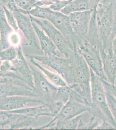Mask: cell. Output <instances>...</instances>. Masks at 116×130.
I'll list each match as a JSON object with an SVG mask.
<instances>
[{
	"instance_id": "obj_1",
	"label": "cell",
	"mask_w": 116,
	"mask_h": 130,
	"mask_svg": "<svg viewBox=\"0 0 116 130\" xmlns=\"http://www.w3.org/2000/svg\"><path fill=\"white\" fill-rule=\"evenodd\" d=\"M71 58L72 66L66 83L91 105L90 68L77 50Z\"/></svg>"
},
{
	"instance_id": "obj_2",
	"label": "cell",
	"mask_w": 116,
	"mask_h": 130,
	"mask_svg": "<svg viewBox=\"0 0 116 130\" xmlns=\"http://www.w3.org/2000/svg\"><path fill=\"white\" fill-rule=\"evenodd\" d=\"M114 19L112 2L102 5L99 10L96 9V23L100 40V51L106 52L111 48L112 41L116 35Z\"/></svg>"
},
{
	"instance_id": "obj_3",
	"label": "cell",
	"mask_w": 116,
	"mask_h": 130,
	"mask_svg": "<svg viewBox=\"0 0 116 130\" xmlns=\"http://www.w3.org/2000/svg\"><path fill=\"white\" fill-rule=\"evenodd\" d=\"M90 71L91 104L88 112L101 120L109 121L116 129V123L107 105L102 80L91 69Z\"/></svg>"
},
{
	"instance_id": "obj_4",
	"label": "cell",
	"mask_w": 116,
	"mask_h": 130,
	"mask_svg": "<svg viewBox=\"0 0 116 130\" xmlns=\"http://www.w3.org/2000/svg\"><path fill=\"white\" fill-rule=\"evenodd\" d=\"M29 16L31 20L39 26L51 39L63 56L69 58L73 56L76 49L68 42L62 33L49 21Z\"/></svg>"
},
{
	"instance_id": "obj_5",
	"label": "cell",
	"mask_w": 116,
	"mask_h": 130,
	"mask_svg": "<svg viewBox=\"0 0 116 130\" xmlns=\"http://www.w3.org/2000/svg\"><path fill=\"white\" fill-rule=\"evenodd\" d=\"M77 51L83 56L90 68L96 75L101 79L107 81L103 70L102 57L98 46L84 40L78 43Z\"/></svg>"
},
{
	"instance_id": "obj_6",
	"label": "cell",
	"mask_w": 116,
	"mask_h": 130,
	"mask_svg": "<svg viewBox=\"0 0 116 130\" xmlns=\"http://www.w3.org/2000/svg\"><path fill=\"white\" fill-rule=\"evenodd\" d=\"M90 107V105L79 102L72 98H70L50 122L45 125L38 127V129L47 128L51 127L56 121H65L73 118L85 111H88Z\"/></svg>"
},
{
	"instance_id": "obj_7",
	"label": "cell",
	"mask_w": 116,
	"mask_h": 130,
	"mask_svg": "<svg viewBox=\"0 0 116 130\" xmlns=\"http://www.w3.org/2000/svg\"><path fill=\"white\" fill-rule=\"evenodd\" d=\"M94 10L72 12L68 15L72 30L79 42L86 40L90 22Z\"/></svg>"
},
{
	"instance_id": "obj_8",
	"label": "cell",
	"mask_w": 116,
	"mask_h": 130,
	"mask_svg": "<svg viewBox=\"0 0 116 130\" xmlns=\"http://www.w3.org/2000/svg\"><path fill=\"white\" fill-rule=\"evenodd\" d=\"M27 56L37 59L56 71L66 81L72 66V58H68L62 55L53 56L27 55Z\"/></svg>"
},
{
	"instance_id": "obj_9",
	"label": "cell",
	"mask_w": 116,
	"mask_h": 130,
	"mask_svg": "<svg viewBox=\"0 0 116 130\" xmlns=\"http://www.w3.org/2000/svg\"><path fill=\"white\" fill-rule=\"evenodd\" d=\"M48 21L62 33L68 42L77 50L78 40L72 30L68 15L60 11L53 10Z\"/></svg>"
},
{
	"instance_id": "obj_10",
	"label": "cell",
	"mask_w": 116,
	"mask_h": 130,
	"mask_svg": "<svg viewBox=\"0 0 116 130\" xmlns=\"http://www.w3.org/2000/svg\"><path fill=\"white\" fill-rule=\"evenodd\" d=\"M0 129H14L28 127L35 118L21 114L0 111Z\"/></svg>"
},
{
	"instance_id": "obj_11",
	"label": "cell",
	"mask_w": 116,
	"mask_h": 130,
	"mask_svg": "<svg viewBox=\"0 0 116 130\" xmlns=\"http://www.w3.org/2000/svg\"><path fill=\"white\" fill-rule=\"evenodd\" d=\"M32 71L34 90L37 92L46 96L51 103V107L53 105L55 97L57 91L58 87L48 81L40 72L33 67H30Z\"/></svg>"
},
{
	"instance_id": "obj_12",
	"label": "cell",
	"mask_w": 116,
	"mask_h": 130,
	"mask_svg": "<svg viewBox=\"0 0 116 130\" xmlns=\"http://www.w3.org/2000/svg\"><path fill=\"white\" fill-rule=\"evenodd\" d=\"M12 11L16 19L18 27L28 41V44L39 49L37 43L36 32L30 17L20 11L19 9Z\"/></svg>"
},
{
	"instance_id": "obj_13",
	"label": "cell",
	"mask_w": 116,
	"mask_h": 130,
	"mask_svg": "<svg viewBox=\"0 0 116 130\" xmlns=\"http://www.w3.org/2000/svg\"><path fill=\"white\" fill-rule=\"evenodd\" d=\"M34 97L13 96L0 97V111H10L24 108L30 103L46 104Z\"/></svg>"
},
{
	"instance_id": "obj_14",
	"label": "cell",
	"mask_w": 116,
	"mask_h": 130,
	"mask_svg": "<svg viewBox=\"0 0 116 130\" xmlns=\"http://www.w3.org/2000/svg\"><path fill=\"white\" fill-rule=\"evenodd\" d=\"M18 56L14 60L11 61L12 64L11 71L20 73L25 78V81L34 89V82L32 71L24 57L22 48L19 46L17 48Z\"/></svg>"
},
{
	"instance_id": "obj_15",
	"label": "cell",
	"mask_w": 116,
	"mask_h": 130,
	"mask_svg": "<svg viewBox=\"0 0 116 130\" xmlns=\"http://www.w3.org/2000/svg\"><path fill=\"white\" fill-rule=\"evenodd\" d=\"M103 64V70L107 81L114 85L116 77V56L113 55L112 48L107 52L100 51Z\"/></svg>"
},
{
	"instance_id": "obj_16",
	"label": "cell",
	"mask_w": 116,
	"mask_h": 130,
	"mask_svg": "<svg viewBox=\"0 0 116 130\" xmlns=\"http://www.w3.org/2000/svg\"><path fill=\"white\" fill-rule=\"evenodd\" d=\"M32 24L36 34L38 37L41 46V50L45 56H54L62 55L58 50L57 47L51 39L42 29L37 25V24L32 21Z\"/></svg>"
},
{
	"instance_id": "obj_17",
	"label": "cell",
	"mask_w": 116,
	"mask_h": 130,
	"mask_svg": "<svg viewBox=\"0 0 116 130\" xmlns=\"http://www.w3.org/2000/svg\"><path fill=\"white\" fill-rule=\"evenodd\" d=\"M102 0H73L60 10L66 15L72 12L96 9Z\"/></svg>"
},
{
	"instance_id": "obj_18",
	"label": "cell",
	"mask_w": 116,
	"mask_h": 130,
	"mask_svg": "<svg viewBox=\"0 0 116 130\" xmlns=\"http://www.w3.org/2000/svg\"><path fill=\"white\" fill-rule=\"evenodd\" d=\"M13 96H25L37 97L34 89L30 87L12 84L0 85V97Z\"/></svg>"
},
{
	"instance_id": "obj_19",
	"label": "cell",
	"mask_w": 116,
	"mask_h": 130,
	"mask_svg": "<svg viewBox=\"0 0 116 130\" xmlns=\"http://www.w3.org/2000/svg\"><path fill=\"white\" fill-rule=\"evenodd\" d=\"M7 112L21 114L29 117H32L37 118L40 116H49L54 117L55 114L50 105L47 104L34 107L22 108L12 111H6Z\"/></svg>"
},
{
	"instance_id": "obj_20",
	"label": "cell",
	"mask_w": 116,
	"mask_h": 130,
	"mask_svg": "<svg viewBox=\"0 0 116 130\" xmlns=\"http://www.w3.org/2000/svg\"><path fill=\"white\" fill-rule=\"evenodd\" d=\"M3 9V8H2ZM13 28L7 22L5 11L0 8V47L3 50L9 47L8 38Z\"/></svg>"
},
{
	"instance_id": "obj_21",
	"label": "cell",
	"mask_w": 116,
	"mask_h": 130,
	"mask_svg": "<svg viewBox=\"0 0 116 130\" xmlns=\"http://www.w3.org/2000/svg\"><path fill=\"white\" fill-rule=\"evenodd\" d=\"M30 61L33 65L39 69L46 76V77L51 82V83L54 85L55 86L59 87L68 85L66 82L61 75L46 69V68L40 65V64L36 62L34 60V59L32 58H30Z\"/></svg>"
},
{
	"instance_id": "obj_22",
	"label": "cell",
	"mask_w": 116,
	"mask_h": 130,
	"mask_svg": "<svg viewBox=\"0 0 116 130\" xmlns=\"http://www.w3.org/2000/svg\"><path fill=\"white\" fill-rule=\"evenodd\" d=\"M72 89L69 85L58 87L53 105L62 108L70 99Z\"/></svg>"
},
{
	"instance_id": "obj_23",
	"label": "cell",
	"mask_w": 116,
	"mask_h": 130,
	"mask_svg": "<svg viewBox=\"0 0 116 130\" xmlns=\"http://www.w3.org/2000/svg\"><path fill=\"white\" fill-rule=\"evenodd\" d=\"M82 114L65 121H59L55 122L50 127L52 129L75 130L77 129L80 121L82 118Z\"/></svg>"
},
{
	"instance_id": "obj_24",
	"label": "cell",
	"mask_w": 116,
	"mask_h": 130,
	"mask_svg": "<svg viewBox=\"0 0 116 130\" xmlns=\"http://www.w3.org/2000/svg\"><path fill=\"white\" fill-rule=\"evenodd\" d=\"M19 10L23 13L30 15L35 18L48 20L53 10H51L49 8L37 6L27 11L23 10L21 9H20Z\"/></svg>"
},
{
	"instance_id": "obj_25",
	"label": "cell",
	"mask_w": 116,
	"mask_h": 130,
	"mask_svg": "<svg viewBox=\"0 0 116 130\" xmlns=\"http://www.w3.org/2000/svg\"><path fill=\"white\" fill-rule=\"evenodd\" d=\"M104 87L107 105L116 123V98L113 95L110 90L104 83V80L102 79Z\"/></svg>"
},
{
	"instance_id": "obj_26",
	"label": "cell",
	"mask_w": 116,
	"mask_h": 130,
	"mask_svg": "<svg viewBox=\"0 0 116 130\" xmlns=\"http://www.w3.org/2000/svg\"><path fill=\"white\" fill-rule=\"evenodd\" d=\"M18 8L23 10H29L37 6L46 5L43 0H13Z\"/></svg>"
},
{
	"instance_id": "obj_27",
	"label": "cell",
	"mask_w": 116,
	"mask_h": 130,
	"mask_svg": "<svg viewBox=\"0 0 116 130\" xmlns=\"http://www.w3.org/2000/svg\"><path fill=\"white\" fill-rule=\"evenodd\" d=\"M18 56V50L14 46H10L2 51H0V59L1 61H12Z\"/></svg>"
},
{
	"instance_id": "obj_28",
	"label": "cell",
	"mask_w": 116,
	"mask_h": 130,
	"mask_svg": "<svg viewBox=\"0 0 116 130\" xmlns=\"http://www.w3.org/2000/svg\"><path fill=\"white\" fill-rule=\"evenodd\" d=\"M102 120L97 118L94 115H92L90 120V122L88 124H85L83 122L81 119L79 122L77 129L89 130V129H96L102 122Z\"/></svg>"
},
{
	"instance_id": "obj_29",
	"label": "cell",
	"mask_w": 116,
	"mask_h": 130,
	"mask_svg": "<svg viewBox=\"0 0 116 130\" xmlns=\"http://www.w3.org/2000/svg\"><path fill=\"white\" fill-rule=\"evenodd\" d=\"M2 7L5 11L6 18L9 25H10V27H11L15 31L18 30L19 28L18 27L16 19L15 18L14 15L13 14V12L5 6H2Z\"/></svg>"
},
{
	"instance_id": "obj_30",
	"label": "cell",
	"mask_w": 116,
	"mask_h": 130,
	"mask_svg": "<svg viewBox=\"0 0 116 130\" xmlns=\"http://www.w3.org/2000/svg\"><path fill=\"white\" fill-rule=\"evenodd\" d=\"M8 41L9 43L14 47L18 46H20L21 43V37L18 32L13 31L9 36Z\"/></svg>"
},
{
	"instance_id": "obj_31",
	"label": "cell",
	"mask_w": 116,
	"mask_h": 130,
	"mask_svg": "<svg viewBox=\"0 0 116 130\" xmlns=\"http://www.w3.org/2000/svg\"><path fill=\"white\" fill-rule=\"evenodd\" d=\"M0 5L6 7L12 11L20 9L13 0H0Z\"/></svg>"
},
{
	"instance_id": "obj_32",
	"label": "cell",
	"mask_w": 116,
	"mask_h": 130,
	"mask_svg": "<svg viewBox=\"0 0 116 130\" xmlns=\"http://www.w3.org/2000/svg\"><path fill=\"white\" fill-rule=\"evenodd\" d=\"M12 64L10 61H3L0 66V74L11 71Z\"/></svg>"
},
{
	"instance_id": "obj_33",
	"label": "cell",
	"mask_w": 116,
	"mask_h": 130,
	"mask_svg": "<svg viewBox=\"0 0 116 130\" xmlns=\"http://www.w3.org/2000/svg\"><path fill=\"white\" fill-rule=\"evenodd\" d=\"M96 129H116V128L109 121L102 120L100 125Z\"/></svg>"
},
{
	"instance_id": "obj_34",
	"label": "cell",
	"mask_w": 116,
	"mask_h": 130,
	"mask_svg": "<svg viewBox=\"0 0 116 130\" xmlns=\"http://www.w3.org/2000/svg\"><path fill=\"white\" fill-rule=\"evenodd\" d=\"M104 83L108 87L109 89L110 90L113 95L116 98V86L114 85L111 84L108 82L104 80Z\"/></svg>"
},
{
	"instance_id": "obj_35",
	"label": "cell",
	"mask_w": 116,
	"mask_h": 130,
	"mask_svg": "<svg viewBox=\"0 0 116 130\" xmlns=\"http://www.w3.org/2000/svg\"><path fill=\"white\" fill-rule=\"evenodd\" d=\"M111 48L113 55L116 56V35L112 41Z\"/></svg>"
},
{
	"instance_id": "obj_36",
	"label": "cell",
	"mask_w": 116,
	"mask_h": 130,
	"mask_svg": "<svg viewBox=\"0 0 116 130\" xmlns=\"http://www.w3.org/2000/svg\"><path fill=\"white\" fill-rule=\"evenodd\" d=\"M114 85L116 86V78H115V79L114 83Z\"/></svg>"
},
{
	"instance_id": "obj_37",
	"label": "cell",
	"mask_w": 116,
	"mask_h": 130,
	"mask_svg": "<svg viewBox=\"0 0 116 130\" xmlns=\"http://www.w3.org/2000/svg\"><path fill=\"white\" fill-rule=\"evenodd\" d=\"M1 63H2V62H1V59H0V66H1Z\"/></svg>"
},
{
	"instance_id": "obj_38",
	"label": "cell",
	"mask_w": 116,
	"mask_h": 130,
	"mask_svg": "<svg viewBox=\"0 0 116 130\" xmlns=\"http://www.w3.org/2000/svg\"></svg>"
},
{
	"instance_id": "obj_39",
	"label": "cell",
	"mask_w": 116,
	"mask_h": 130,
	"mask_svg": "<svg viewBox=\"0 0 116 130\" xmlns=\"http://www.w3.org/2000/svg\"><path fill=\"white\" fill-rule=\"evenodd\" d=\"M0 49H1V48H0Z\"/></svg>"
},
{
	"instance_id": "obj_40",
	"label": "cell",
	"mask_w": 116,
	"mask_h": 130,
	"mask_svg": "<svg viewBox=\"0 0 116 130\" xmlns=\"http://www.w3.org/2000/svg\"><path fill=\"white\" fill-rule=\"evenodd\" d=\"M0 48H1V47H0Z\"/></svg>"
}]
</instances>
